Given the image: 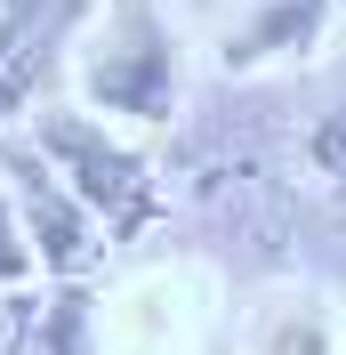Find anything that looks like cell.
Instances as JSON below:
<instances>
[{
	"mask_svg": "<svg viewBox=\"0 0 346 355\" xmlns=\"http://www.w3.org/2000/svg\"><path fill=\"white\" fill-rule=\"evenodd\" d=\"M24 137H33V146H41V162H48V170H57L73 194L89 202V218L105 226V243H137V234L161 218V186H153V162L137 154V146H121V137H113L97 113L41 105Z\"/></svg>",
	"mask_w": 346,
	"mask_h": 355,
	"instance_id": "6da1fadb",
	"label": "cell"
},
{
	"mask_svg": "<svg viewBox=\"0 0 346 355\" xmlns=\"http://www.w3.org/2000/svg\"><path fill=\"white\" fill-rule=\"evenodd\" d=\"M330 17H338V0H250L226 33V49H217V73L242 81V73L282 65V57H306L330 33Z\"/></svg>",
	"mask_w": 346,
	"mask_h": 355,
	"instance_id": "277c9868",
	"label": "cell"
},
{
	"mask_svg": "<svg viewBox=\"0 0 346 355\" xmlns=\"http://www.w3.org/2000/svg\"><path fill=\"white\" fill-rule=\"evenodd\" d=\"M97 283H48V299H33L8 339V355H97Z\"/></svg>",
	"mask_w": 346,
	"mask_h": 355,
	"instance_id": "8992f818",
	"label": "cell"
},
{
	"mask_svg": "<svg viewBox=\"0 0 346 355\" xmlns=\"http://www.w3.org/2000/svg\"><path fill=\"white\" fill-rule=\"evenodd\" d=\"M24 275H33V243H24L17 202H8V186H0V283H24Z\"/></svg>",
	"mask_w": 346,
	"mask_h": 355,
	"instance_id": "ba28073f",
	"label": "cell"
},
{
	"mask_svg": "<svg viewBox=\"0 0 346 355\" xmlns=\"http://www.w3.org/2000/svg\"><path fill=\"white\" fill-rule=\"evenodd\" d=\"M250 355H338V307L306 283L266 291L250 323Z\"/></svg>",
	"mask_w": 346,
	"mask_h": 355,
	"instance_id": "5b68a950",
	"label": "cell"
},
{
	"mask_svg": "<svg viewBox=\"0 0 346 355\" xmlns=\"http://www.w3.org/2000/svg\"><path fill=\"white\" fill-rule=\"evenodd\" d=\"M0 186L17 202V226H24L33 266H41L48 283H97V266H105V250H113L105 226L89 218V202L41 162V146L24 130H0Z\"/></svg>",
	"mask_w": 346,
	"mask_h": 355,
	"instance_id": "3957f363",
	"label": "cell"
},
{
	"mask_svg": "<svg viewBox=\"0 0 346 355\" xmlns=\"http://www.w3.org/2000/svg\"><path fill=\"white\" fill-rule=\"evenodd\" d=\"M0 355H8V347H0Z\"/></svg>",
	"mask_w": 346,
	"mask_h": 355,
	"instance_id": "30bf717a",
	"label": "cell"
},
{
	"mask_svg": "<svg viewBox=\"0 0 346 355\" xmlns=\"http://www.w3.org/2000/svg\"><path fill=\"white\" fill-rule=\"evenodd\" d=\"M298 154H306V170L322 178L330 194H346V97L314 113V130H306V146H298Z\"/></svg>",
	"mask_w": 346,
	"mask_h": 355,
	"instance_id": "52a82bcc",
	"label": "cell"
},
{
	"mask_svg": "<svg viewBox=\"0 0 346 355\" xmlns=\"http://www.w3.org/2000/svg\"><path fill=\"white\" fill-rule=\"evenodd\" d=\"M0 8H17V0H0Z\"/></svg>",
	"mask_w": 346,
	"mask_h": 355,
	"instance_id": "9c48e42d",
	"label": "cell"
},
{
	"mask_svg": "<svg viewBox=\"0 0 346 355\" xmlns=\"http://www.w3.org/2000/svg\"><path fill=\"white\" fill-rule=\"evenodd\" d=\"M81 97L137 130H161L177 113V33L153 0H105L81 49Z\"/></svg>",
	"mask_w": 346,
	"mask_h": 355,
	"instance_id": "7a4b0ae2",
	"label": "cell"
}]
</instances>
